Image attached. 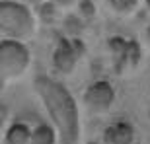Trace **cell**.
I'll use <instances>...</instances> for the list:
<instances>
[{
    "instance_id": "cell-9",
    "label": "cell",
    "mask_w": 150,
    "mask_h": 144,
    "mask_svg": "<svg viewBox=\"0 0 150 144\" xmlns=\"http://www.w3.org/2000/svg\"><path fill=\"white\" fill-rule=\"evenodd\" d=\"M29 144H57V128L49 123H39L31 131Z\"/></svg>"
},
{
    "instance_id": "cell-10",
    "label": "cell",
    "mask_w": 150,
    "mask_h": 144,
    "mask_svg": "<svg viewBox=\"0 0 150 144\" xmlns=\"http://www.w3.org/2000/svg\"><path fill=\"white\" fill-rule=\"evenodd\" d=\"M107 2L119 14H129V12H133L139 6V0H107Z\"/></svg>"
},
{
    "instance_id": "cell-14",
    "label": "cell",
    "mask_w": 150,
    "mask_h": 144,
    "mask_svg": "<svg viewBox=\"0 0 150 144\" xmlns=\"http://www.w3.org/2000/svg\"><path fill=\"white\" fill-rule=\"evenodd\" d=\"M144 2H146V6H148V10H150V0H144Z\"/></svg>"
},
{
    "instance_id": "cell-11",
    "label": "cell",
    "mask_w": 150,
    "mask_h": 144,
    "mask_svg": "<svg viewBox=\"0 0 150 144\" xmlns=\"http://www.w3.org/2000/svg\"><path fill=\"white\" fill-rule=\"evenodd\" d=\"M6 107L4 105H0V131H2V127H4V121H6Z\"/></svg>"
},
{
    "instance_id": "cell-7",
    "label": "cell",
    "mask_w": 150,
    "mask_h": 144,
    "mask_svg": "<svg viewBox=\"0 0 150 144\" xmlns=\"http://www.w3.org/2000/svg\"><path fill=\"white\" fill-rule=\"evenodd\" d=\"M137 128L127 119H117L103 128V144H134Z\"/></svg>"
},
{
    "instance_id": "cell-4",
    "label": "cell",
    "mask_w": 150,
    "mask_h": 144,
    "mask_svg": "<svg viewBox=\"0 0 150 144\" xmlns=\"http://www.w3.org/2000/svg\"><path fill=\"white\" fill-rule=\"evenodd\" d=\"M107 51L111 55V64L117 74L134 70L142 59L140 43L137 39L123 37V35H113L107 39Z\"/></svg>"
},
{
    "instance_id": "cell-3",
    "label": "cell",
    "mask_w": 150,
    "mask_h": 144,
    "mask_svg": "<svg viewBox=\"0 0 150 144\" xmlns=\"http://www.w3.org/2000/svg\"><path fill=\"white\" fill-rule=\"evenodd\" d=\"M31 62V53L28 45L20 39L6 37L0 41V92L10 80L22 76Z\"/></svg>"
},
{
    "instance_id": "cell-5",
    "label": "cell",
    "mask_w": 150,
    "mask_h": 144,
    "mask_svg": "<svg viewBox=\"0 0 150 144\" xmlns=\"http://www.w3.org/2000/svg\"><path fill=\"white\" fill-rule=\"evenodd\" d=\"M86 55V45L78 37H61L53 51V68L61 74H70Z\"/></svg>"
},
{
    "instance_id": "cell-1",
    "label": "cell",
    "mask_w": 150,
    "mask_h": 144,
    "mask_svg": "<svg viewBox=\"0 0 150 144\" xmlns=\"http://www.w3.org/2000/svg\"><path fill=\"white\" fill-rule=\"evenodd\" d=\"M33 88L49 113L53 127L59 133L61 144H78V140H80V113H78L76 100L68 92V88L47 74L35 76Z\"/></svg>"
},
{
    "instance_id": "cell-13",
    "label": "cell",
    "mask_w": 150,
    "mask_h": 144,
    "mask_svg": "<svg viewBox=\"0 0 150 144\" xmlns=\"http://www.w3.org/2000/svg\"><path fill=\"white\" fill-rule=\"evenodd\" d=\"M146 39L150 41V23H148V28H146Z\"/></svg>"
},
{
    "instance_id": "cell-2",
    "label": "cell",
    "mask_w": 150,
    "mask_h": 144,
    "mask_svg": "<svg viewBox=\"0 0 150 144\" xmlns=\"http://www.w3.org/2000/svg\"><path fill=\"white\" fill-rule=\"evenodd\" d=\"M35 18L18 0H0V31L10 39H25L33 33Z\"/></svg>"
},
{
    "instance_id": "cell-12",
    "label": "cell",
    "mask_w": 150,
    "mask_h": 144,
    "mask_svg": "<svg viewBox=\"0 0 150 144\" xmlns=\"http://www.w3.org/2000/svg\"><path fill=\"white\" fill-rule=\"evenodd\" d=\"M51 2H53L55 6H68L72 0H51Z\"/></svg>"
},
{
    "instance_id": "cell-8",
    "label": "cell",
    "mask_w": 150,
    "mask_h": 144,
    "mask_svg": "<svg viewBox=\"0 0 150 144\" xmlns=\"http://www.w3.org/2000/svg\"><path fill=\"white\" fill-rule=\"evenodd\" d=\"M4 140H6V144H29V140H31V128L25 123L18 121V123L8 127Z\"/></svg>"
},
{
    "instance_id": "cell-6",
    "label": "cell",
    "mask_w": 150,
    "mask_h": 144,
    "mask_svg": "<svg viewBox=\"0 0 150 144\" xmlns=\"http://www.w3.org/2000/svg\"><path fill=\"white\" fill-rule=\"evenodd\" d=\"M115 101V90L107 80H96L88 84V88L84 92V103L86 107L96 113H103L113 105Z\"/></svg>"
}]
</instances>
